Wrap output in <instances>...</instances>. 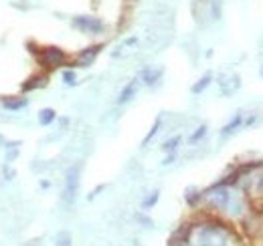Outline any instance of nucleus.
I'll list each match as a JSON object with an SVG mask.
<instances>
[{
  "label": "nucleus",
  "instance_id": "f257e3e1",
  "mask_svg": "<svg viewBox=\"0 0 263 246\" xmlns=\"http://www.w3.org/2000/svg\"><path fill=\"white\" fill-rule=\"evenodd\" d=\"M191 242L195 246H245L247 240L235 222L200 210L193 218Z\"/></svg>",
  "mask_w": 263,
  "mask_h": 246
},
{
  "label": "nucleus",
  "instance_id": "f03ea898",
  "mask_svg": "<svg viewBox=\"0 0 263 246\" xmlns=\"http://www.w3.org/2000/svg\"><path fill=\"white\" fill-rule=\"evenodd\" d=\"M233 190H235V188L223 186V184H219V182L211 184L206 190H202V206H200V210L211 212V214L223 216V212L227 210V206H229V202H231Z\"/></svg>",
  "mask_w": 263,
  "mask_h": 246
},
{
  "label": "nucleus",
  "instance_id": "7ed1b4c3",
  "mask_svg": "<svg viewBox=\"0 0 263 246\" xmlns=\"http://www.w3.org/2000/svg\"><path fill=\"white\" fill-rule=\"evenodd\" d=\"M34 61H36L41 71L53 73V71H57V69L69 67L71 57L67 55L65 49H61V47H57V45H43L41 51H39V55L34 57Z\"/></svg>",
  "mask_w": 263,
  "mask_h": 246
},
{
  "label": "nucleus",
  "instance_id": "20e7f679",
  "mask_svg": "<svg viewBox=\"0 0 263 246\" xmlns=\"http://www.w3.org/2000/svg\"><path fill=\"white\" fill-rule=\"evenodd\" d=\"M81 172H83V161H75L65 170L61 202H63L67 210L73 208L75 202H77V194H79V186H81Z\"/></svg>",
  "mask_w": 263,
  "mask_h": 246
},
{
  "label": "nucleus",
  "instance_id": "39448f33",
  "mask_svg": "<svg viewBox=\"0 0 263 246\" xmlns=\"http://www.w3.org/2000/svg\"><path fill=\"white\" fill-rule=\"evenodd\" d=\"M69 25H71V29H75L81 34H87V36H103L107 32L105 20L96 14H75V16H71Z\"/></svg>",
  "mask_w": 263,
  "mask_h": 246
},
{
  "label": "nucleus",
  "instance_id": "423d86ee",
  "mask_svg": "<svg viewBox=\"0 0 263 246\" xmlns=\"http://www.w3.org/2000/svg\"><path fill=\"white\" fill-rule=\"evenodd\" d=\"M103 43H93V45H89V47H85V49H81L71 61H69V67L71 69H87V67H91L96 59L99 57V53L103 51Z\"/></svg>",
  "mask_w": 263,
  "mask_h": 246
},
{
  "label": "nucleus",
  "instance_id": "0eeeda50",
  "mask_svg": "<svg viewBox=\"0 0 263 246\" xmlns=\"http://www.w3.org/2000/svg\"><path fill=\"white\" fill-rule=\"evenodd\" d=\"M142 85L146 87H158L164 81V67L162 65H146L142 67V71L138 73Z\"/></svg>",
  "mask_w": 263,
  "mask_h": 246
},
{
  "label": "nucleus",
  "instance_id": "6e6552de",
  "mask_svg": "<svg viewBox=\"0 0 263 246\" xmlns=\"http://www.w3.org/2000/svg\"><path fill=\"white\" fill-rule=\"evenodd\" d=\"M219 93L223 95V97H233L235 93L241 89V75L239 73H223V75H219Z\"/></svg>",
  "mask_w": 263,
  "mask_h": 246
},
{
  "label": "nucleus",
  "instance_id": "1a4fd4ad",
  "mask_svg": "<svg viewBox=\"0 0 263 246\" xmlns=\"http://www.w3.org/2000/svg\"><path fill=\"white\" fill-rule=\"evenodd\" d=\"M245 115H247V111L245 109H239L233 117H231L229 121L225 123L221 129H219V139H229L233 137L239 129H243V121H245Z\"/></svg>",
  "mask_w": 263,
  "mask_h": 246
},
{
  "label": "nucleus",
  "instance_id": "9d476101",
  "mask_svg": "<svg viewBox=\"0 0 263 246\" xmlns=\"http://www.w3.org/2000/svg\"><path fill=\"white\" fill-rule=\"evenodd\" d=\"M191 234H193V218L182 222L168 238V246H180L182 242H189L191 240Z\"/></svg>",
  "mask_w": 263,
  "mask_h": 246
},
{
  "label": "nucleus",
  "instance_id": "9b49d317",
  "mask_svg": "<svg viewBox=\"0 0 263 246\" xmlns=\"http://www.w3.org/2000/svg\"><path fill=\"white\" fill-rule=\"evenodd\" d=\"M140 85H142V81H140V77H134V79H130L124 87H122V91H120V95H118V105H128L130 101H134V97L138 95V91H140Z\"/></svg>",
  "mask_w": 263,
  "mask_h": 246
},
{
  "label": "nucleus",
  "instance_id": "f8f14e48",
  "mask_svg": "<svg viewBox=\"0 0 263 246\" xmlns=\"http://www.w3.org/2000/svg\"><path fill=\"white\" fill-rule=\"evenodd\" d=\"M49 75H51V73H45V71H41V69H39V73L31 75V77L21 85V91L31 93V91H36V89L47 87V83H49Z\"/></svg>",
  "mask_w": 263,
  "mask_h": 246
},
{
  "label": "nucleus",
  "instance_id": "ddd939ff",
  "mask_svg": "<svg viewBox=\"0 0 263 246\" xmlns=\"http://www.w3.org/2000/svg\"><path fill=\"white\" fill-rule=\"evenodd\" d=\"M184 202L189 204V208L193 210H198L202 206V190L197 188V186H189L184 190Z\"/></svg>",
  "mask_w": 263,
  "mask_h": 246
},
{
  "label": "nucleus",
  "instance_id": "4468645a",
  "mask_svg": "<svg viewBox=\"0 0 263 246\" xmlns=\"http://www.w3.org/2000/svg\"><path fill=\"white\" fill-rule=\"evenodd\" d=\"M249 196L257 202H263V170L255 172L251 176V186H249Z\"/></svg>",
  "mask_w": 263,
  "mask_h": 246
},
{
  "label": "nucleus",
  "instance_id": "2eb2a0df",
  "mask_svg": "<svg viewBox=\"0 0 263 246\" xmlns=\"http://www.w3.org/2000/svg\"><path fill=\"white\" fill-rule=\"evenodd\" d=\"M209 135V125L206 123H198L197 127L193 129V133L189 135V139H186V144H189V148H197L198 144H202L204 141V137Z\"/></svg>",
  "mask_w": 263,
  "mask_h": 246
},
{
  "label": "nucleus",
  "instance_id": "dca6fc26",
  "mask_svg": "<svg viewBox=\"0 0 263 246\" xmlns=\"http://www.w3.org/2000/svg\"><path fill=\"white\" fill-rule=\"evenodd\" d=\"M213 81H215V75H213V71H206L200 79H198L197 83H193V87H191V93L197 97V95H202V93L206 91L211 85H213Z\"/></svg>",
  "mask_w": 263,
  "mask_h": 246
},
{
  "label": "nucleus",
  "instance_id": "f3484780",
  "mask_svg": "<svg viewBox=\"0 0 263 246\" xmlns=\"http://www.w3.org/2000/svg\"><path fill=\"white\" fill-rule=\"evenodd\" d=\"M223 0H209V23L215 25V23H221L223 18Z\"/></svg>",
  "mask_w": 263,
  "mask_h": 246
},
{
  "label": "nucleus",
  "instance_id": "a211bd4d",
  "mask_svg": "<svg viewBox=\"0 0 263 246\" xmlns=\"http://www.w3.org/2000/svg\"><path fill=\"white\" fill-rule=\"evenodd\" d=\"M2 105H4V109L6 111H21V109H25L27 105H29V99L27 97H6L4 101H2Z\"/></svg>",
  "mask_w": 263,
  "mask_h": 246
},
{
  "label": "nucleus",
  "instance_id": "6ab92c4d",
  "mask_svg": "<svg viewBox=\"0 0 263 246\" xmlns=\"http://www.w3.org/2000/svg\"><path fill=\"white\" fill-rule=\"evenodd\" d=\"M162 123H164V115L160 113V115L156 117V121L152 123V127H150V131L146 133V137L142 139V148H148V146H150V141H152V139H154V137H156V135L160 133V129H162Z\"/></svg>",
  "mask_w": 263,
  "mask_h": 246
},
{
  "label": "nucleus",
  "instance_id": "aec40b11",
  "mask_svg": "<svg viewBox=\"0 0 263 246\" xmlns=\"http://www.w3.org/2000/svg\"><path fill=\"white\" fill-rule=\"evenodd\" d=\"M36 119H39V123H41L43 127H49V125H53V123L57 121V111H55L53 107H43V109L39 111Z\"/></svg>",
  "mask_w": 263,
  "mask_h": 246
},
{
  "label": "nucleus",
  "instance_id": "412c9836",
  "mask_svg": "<svg viewBox=\"0 0 263 246\" xmlns=\"http://www.w3.org/2000/svg\"><path fill=\"white\" fill-rule=\"evenodd\" d=\"M180 144H182V135H172V137H168L164 139V144L160 146V150L164 152V154H176L178 152V148H180Z\"/></svg>",
  "mask_w": 263,
  "mask_h": 246
},
{
  "label": "nucleus",
  "instance_id": "4be33fe9",
  "mask_svg": "<svg viewBox=\"0 0 263 246\" xmlns=\"http://www.w3.org/2000/svg\"><path fill=\"white\" fill-rule=\"evenodd\" d=\"M158 200H160V190H152V192H148V194H146V198L142 200L140 208H142L144 212H150V210L158 204Z\"/></svg>",
  "mask_w": 263,
  "mask_h": 246
},
{
  "label": "nucleus",
  "instance_id": "5701e85b",
  "mask_svg": "<svg viewBox=\"0 0 263 246\" xmlns=\"http://www.w3.org/2000/svg\"><path fill=\"white\" fill-rule=\"evenodd\" d=\"M61 79H63V83H65L67 87H75L77 85V73H75V69L67 67L65 71H63V75H61Z\"/></svg>",
  "mask_w": 263,
  "mask_h": 246
},
{
  "label": "nucleus",
  "instance_id": "b1692460",
  "mask_svg": "<svg viewBox=\"0 0 263 246\" xmlns=\"http://www.w3.org/2000/svg\"><path fill=\"white\" fill-rule=\"evenodd\" d=\"M55 244L57 246H73V240H71V234L67 230H61L55 238Z\"/></svg>",
  "mask_w": 263,
  "mask_h": 246
},
{
  "label": "nucleus",
  "instance_id": "393cba45",
  "mask_svg": "<svg viewBox=\"0 0 263 246\" xmlns=\"http://www.w3.org/2000/svg\"><path fill=\"white\" fill-rule=\"evenodd\" d=\"M259 117H261V113H257V111L247 113V115H245V121H243V129H249L251 125H255V123L259 121Z\"/></svg>",
  "mask_w": 263,
  "mask_h": 246
},
{
  "label": "nucleus",
  "instance_id": "a878e982",
  "mask_svg": "<svg viewBox=\"0 0 263 246\" xmlns=\"http://www.w3.org/2000/svg\"><path fill=\"white\" fill-rule=\"evenodd\" d=\"M136 220H138V224H142L144 228H152V226H154V220H152L150 216H146V214H144V210L136 214Z\"/></svg>",
  "mask_w": 263,
  "mask_h": 246
},
{
  "label": "nucleus",
  "instance_id": "bb28decb",
  "mask_svg": "<svg viewBox=\"0 0 263 246\" xmlns=\"http://www.w3.org/2000/svg\"><path fill=\"white\" fill-rule=\"evenodd\" d=\"M18 154H21V148H12V150H6V163H12L16 157H18Z\"/></svg>",
  "mask_w": 263,
  "mask_h": 246
},
{
  "label": "nucleus",
  "instance_id": "cd10ccee",
  "mask_svg": "<svg viewBox=\"0 0 263 246\" xmlns=\"http://www.w3.org/2000/svg\"><path fill=\"white\" fill-rule=\"evenodd\" d=\"M2 174H4V180H14V176H16V172L10 168V163H4Z\"/></svg>",
  "mask_w": 263,
  "mask_h": 246
},
{
  "label": "nucleus",
  "instance_id": "c85d7f7f",
  "mask_svg": "<svg viewBox=\"0 0 263 246\" xmlns=\"http://www.w3.org/2000/svg\"><path fill=\"white\" fill-rule=\"evenodd\" d=\"M27 49H29V53H31L33 57H36L39 51H41V45H36L34 40H29V43H27Z\"/></svg>",
  "mask_w": 263,
  "mask_h": 246
},
{
  "label": "nucleus",
  "instance_id": "c756f323",
  "mask_svg": "<svg viewBox=\"0 0 263 246\" xmlns=\"http://www.w3.org/2000/svg\"><path fill=\"white\" fill-rule=\"evenodd\" d=\"M103 190H105V184H99L98 188H96V190H93V192L87 196V200H89V202H91V200H96V198L99 196V192H103Z\"/></svg>",
  "mask_w": 263,
  "mask_h": 246
},
{
  "label": "nucleus",
  "instance_id": "7c9ffc66",
  "mask_svg": "<svg viewBox=\"0 0 263 246\" xmlns=\"http://www.w3.org/2000/svg\"><path fill=\"white\" fill-rule=\"evenodd\" d=\"M138 43H140V38H138V36H128V38H126V40H124L122 45H124V47L128 49V47H136Z\"/></svg>",
  "mask_w": 263,
  "mask_h": 246
},
{
  "label": "nucleus",
  "instance_id": "2f4dec72",
  "mask_svg": "<svg viewBox=\"0 0 263 246\" xmlns=\"http://www.w3.org/2000/svg\"><path fill=\"white\" fill-rule=\"evenodd\" d=\"M174 159H176V154H166V157L162 159V166H170V163H174Z\"/></svg>",
  "mask_w": 263,
  "mask_h": 246
},
{
  "label": "nucleus",
  "instance_id": "473e14b6",
  "mask_svg": "<svg viewBox=\"0 0 263 246\" xmlns=\"http://www.w3.org/2000/svg\"><path fill=\"white\" fill-rule=\"evenodd\" d=\"M49 186H51V184H49V182H47V180H43V182H41V188H45V190H47V188H49Z\"/></svg>",
  "mask_w": 263,
  "mask_h": 246
},
{
  "label": "nucleus",
  "instance_id": "72a5a7b5",
  "mask_svg": "<svg viewBox=\"0 0 263 246\" xmlns=\"http://www.w3.org/2000/svg\"><path fill=\"white\" fill-rule=\"evenodd\" d=\"M180 246H195V244H193V242L189 240V242H182V244H180Z\"/></svg>",
  "mask_w": 263,
  "mask_h": 246
},
{
  "label": "nucleus",
  "instance_id": "f704fd0d",
  "mask_svg": "<svg viewBox=\"0 0 263 246\" xmlns=\"http://www.w3.org/2000/svg\"><path fill=\"white\" fill-rule=\"evenodd\" d=\"M259 77L263 79V63H261V67H259Z\"/></svg>",
  "mask_w": 263,
  "mask_h": 246
},
{
  "label": "nucleus",
  "instance_id": "c9c22d12",
  "mask_svg": "<svg viewBox=\"0 0 263 246\" xmlns=\"http://www.w3.org/2000/svg\"><path fill=\"white\" fill-rule=\"evenodd\" d=\"M126 2H128V4H132V2H136V0H126Z\"/></svg>",
  "mask_w": 263,
  "mask_h": 246
}]
</instances>
